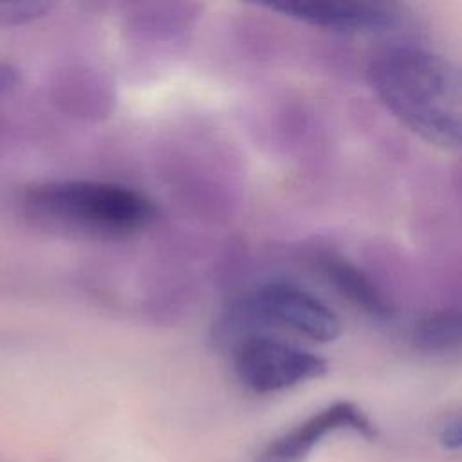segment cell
Here are the masks:
<instances>
[{
  "label": "cell",
  "mask_w": 462,
  "mask_h": 462,
  "mask_svg": "<svg viewBox=\"0 0 462 462\" xmlns=\"http://www.w3.org/2000/svg\"><path fill=\"white\" fill-rule=\"evenodd\" d=\"M366 79L384 108L413 135L437 148H458L460 76L449 60L422 47L401 45L377 54Z\"/></svg>",
  "instance_id": "cell-1"
},
{
  "label": "cell",
  "mask_w": 462,
  "mask_h": 462,
  "mask_svg": "<svg viewBox=\"0 0 462 462\" xmlns=\"http://www.w3.org/2000/svg\"><path fill=\"white\" fill-rule=\"evenodd\" d=\"M23 213L38 227L67 236L128 238L155 220V206L137 189L103 180H52L23 195Z\"/></svg>",
  "instance_id": "cell-2"
},
{
  "label": "cell",
  "mask_w": 462,
  "mask_h": 462,
  "mask_svg": "<svg viewBox=\"0 0 462 462\" xmlns=\"http://www.w3.org/2000/svg\"><path fill=\"white\" fill-rule=\"evenodd\" d=\"M233 316L319 343L334 341L343 330L339 316L325 301L289 282L258 285L236 301Z\"/></svg>",
  "instance_id": "cell-3"
},
{
  "label": "cell",
  "mask_w": 462,
  "mask_h": 462,
  "mask_svg": "<svg viewBox=\"0 0 462 462\" xmlns=\"http://www.w3.org/2000/svg\"><path fill=\"white\" fill-rule=\"evenodd\" d=\"M236 379L254 393H274L321 377L327 361L296 345L269 336H247L233 356Z\"/></svg>",
  "instance_id": "cell-4"
},
{
  "label": "cell",
  "mask_w": 462,
  "mask_h": 462,
  "mask_svg": "<svg viewBox=\"0 0 462 462\" xmlns=\"http://www.w3.org/2000/svg\"><path fill=\"white\" fill-rule=\"evenodd\" d=\"M318 29L366 34L395 27L402 18L401 0H244Z\"/></svg>",
  "instance_id": "cell-5"
},
{
  "label": "cell",
  "mask_w": 462,
  "mask_h": 462,
  "mask_svg": "<svg viewBox=\"0 0 462 462\" xmlns=\"http://www.w3.org/2000/svg\"><path fill=\"white\" fill-rule=\"evenodd\" d=\"M339 430H352L365 439L375 437V426L357 404L336 401L265 444L254 462H303L327 435Z\"/></svg>",
  "instance_id": "cell-6"
},
{
  "label": "cell",
  "mask_w": 462,
  "mask_h": 462,
  "mask_svg": "<svg viewBox=\"0 0 462 462\" xmlns=\"http://www.w3.org/2000/svg\"><path fill=\"white\" fill-rule=\"evenodd\" d=\"M319 265L330 285H334L343 298L363 309V312L381 318L392 312L383 292L348 260L339 256H325L319 260Z\"/></svg>",
  "instance_id": "cell-7"
},
{
  "label": "cell",
  "mask_w": 462,
  "mask_h": 462,
  "mask_svg": "<svg viewBox=\"0 0 462 462\" xmlns=\"http://www.w3.org/2000/svg\"><path fill=\"white\" fill-rule=\"evenodd\" d=\"M458 310H442L420 319L411 332V341L424 352H448L460 343Z\"/></svg>",
  "instance_id": "cell-8"
},
{
  "label": "cell",
  "mask_w": 462,
  "mask_h": 462,
  "mask_svg": "<svg viewBox=\"0 0 462 462\" xmlns=\"http://www.w3.org/2000/svg\"><path fill=\"white\" fill-rule=\"evenodd\" d=\"M54 0H0V29L32 23L47 16Z\"/></svg>",
  "instance_id": "cell-9"
},
{
  "label": "cell",
  "mask_w": 462,
  "mask_h": 462,
  "mask_svg": "<svg viewBox=\"0 0 462 462\" xmlns=\"http://www.w3.org/2000/svg\"><path fill=\"white\" fill-rule=\"evenodd\" d=\"M440 444L449 449V451H457L460 448V419L453 417L448 419L440 430Z\"/></svg>",
  "instance_id": "cell-10"
},
{
  "label": "cell",
  "mask_w": 462,
  "mask_h": 462,
  "mask_svg": "<svg viewBox=\"0 0 462 462\" xmlns=\"http://www.w3.org/2000/svg\"><path fill=\"white\" fill-rule=\"evenodd\" d=\"M20 81L18 69H14L11 63L0 61V92H7L13 87H16Z\"/></svg>",
  "instance_id": "cell-11"
}]
</instances>
